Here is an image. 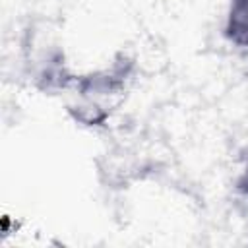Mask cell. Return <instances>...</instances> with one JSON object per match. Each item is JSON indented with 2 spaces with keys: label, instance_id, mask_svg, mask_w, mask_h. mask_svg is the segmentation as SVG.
Masks as SVG:
<instances>
[{
  "label": "cell",
  "instance_id": "2",
  "mask_svg": "<svg viewBox=\"0 0 248 248\" xmlns=\"http://www.w3.org/2000/svg\"><path fill=\"white\" fill-rule=\"evenodd\" d=\"M221 33L229 45L248 48V0H229Z\"/></svg>",
  "mask_w": 248,
  "mask_h": 248
},
{
  "label": "cell",
  "instance_id": "3",
  "mask_svg": "<svg viewBox=\"0 0 248 248\" xmlns=\"http://www.w3.org/2000/svg\"><path fill=\"white\" fill-rule=\"evenodd\" d=\"M234 190L242 198H248V157H246V161H244L238 176L234 178Z\"/></svg>",
  "mask_w": 248,
  "mask_h": 248
},
{
  "label": "cell",
  "instance_id": "1",
  "mask_svg": "<svg viewBox=\"0 0 248 248\" xmlns=\"http://www.w3.org/2000/svg\"><path fill=\"white\" fill-rule=\"evenodd\" d=\"M134 58L120 52L110 66L74 76L70 89L76 101L68 105V112L78 124L101 126L120 105L128 83L134 76Z\"/></svg>",
  "mask_w": 248,
  "mask_h": 248
}]
</instances>
